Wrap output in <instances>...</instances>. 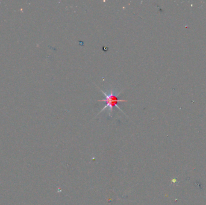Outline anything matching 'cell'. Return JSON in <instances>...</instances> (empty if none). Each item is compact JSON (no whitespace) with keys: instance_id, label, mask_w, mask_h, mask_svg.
<instances>
[{"instance_id":"1","label":"cell","mask_w":206,"mask_h":205,"mask_svg":"<svg viewBox=\"0 0 206 205\" xmlns=\"http://www.w3.org/2000/svg\"><path fill=\"white\" fill-rule=\"evenodd\" d=\"M101 92L102 93L105 95L106 98L103 99V100L98 101V102H106V106H104V107H103V108H102L101 111H100V112H99V114L101 113V112H103L105 109L108 108L109 109V116L111 117L112 116L111 113H112V112L113 111V107H114V106H116V107H117L121 111L124 112L123 111L120 109V108H119L118 106H117L118 103L119 102H127V101L122 100V99H118V96L119 95V94H120L121 92H119V93H118V94H116V93H115V92L113 90H111L110 92H109V93H108V92L107 93H106V92H104V91L102 90H101Z\"/></svg>"}]
</instances>
